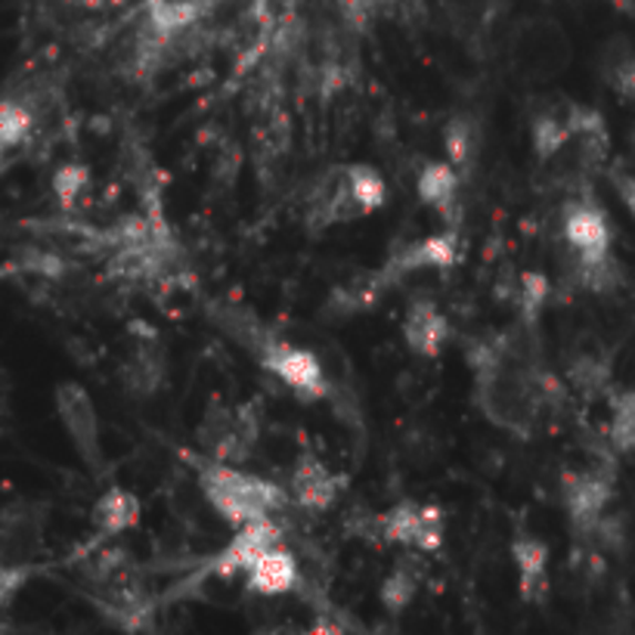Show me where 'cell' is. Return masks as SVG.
Returning a JSON list of instances; mask_svg holds the SVG:
<instances>
[{"label":"cell","instance_id":"31","mask_svg":"<svg viewBox=\"0 0 635 635\" xmlns=\"http://www.w3.org/2000/svg\"><path fill=\"white\" fill-rule=\"evenodd\" d=\"M381 7H385V0H341L345 16H348L354 25H360V29H366L379 16Z\"/></svg>","mask_w":635,"mask_h":635},{"label":"cell","instance_id":"17","mask_svg":"<svg viewBox=\"0 0 635 635\" xmlns=\"http://www.w3.org/2000/svg\"><path fill=\"white\" fill-rule=\"evenodd\" d=\"M459 190L462 174L447 158H428L416 174V196L428 212H434L447 227H459Z\"/></svg>","mask_w":635,"mask_h":635},{"label":"cell","instance_id":"25","mask_svg":"<svg viewBox=\"0 0 635 635\" xmlns=\"http://www.w3.org/2000/svg\"><path fill=\"white\" fill-rule=\"evenodd\" d=\"M611 419H607V443L614 453H635V388H614L607 393Z\"/></svg>","mask_w":635,"mask_h":635},{"label":"cell","instance_id":"28","mask_svg":"<svg viewBox=\"0 0 635 635\" xmlns=\"http://www.w3.org/2000/svg\"><path fill=\"white\" fill-rule=\"evenodd\" d=\"M91 186V171L84 165H62L53 177V193L62 208H75V202L84 196V190Z\"/></svg>","mask_w":635,"mask_h":635},{"label":"cell","instance_id":"32","mask_svg":"<svg viewBox=\"0 0 635 635\" xmlns=\"http://www.w3.org/2000/svg\"><path fill=\"white\" fill-rule=\"evenodd\" d=\"M10 407V381L3 379V372H0V416L7 412Z\"/></svg>","mask_w":635,"mask_h":635},{"label":"cell","instance_id":"16","mask_svg":"<svg viewBox=\"0 0 635 635\" xmlns=\"http://www.w3.org/2000/svg\"><path fill=\"white\" fill-rule=\"evenodd\" d=\"M393 288V283L388 279V273L381 270H369V273H357L350 276L345 283L329 291V298L322 304V317L329 322H345V319L360 317V314H369L376 304L388 295Z\"/></svg>","mask_w":635,"mask_h":635},{"label":"cell","instance_id":"22","mask_svg":"<svg viewBox=\"0 0 635 635\" xmlns=\"http://www.w3.org/2000/svg\"><path fill=\"white\" fill-rule=\"evenodd\" d=\"M167 354L158 338H140L134 354L127 357L122 369V379L134 397H152L165 385Z\"/></svg>","mask_w":635,"mask_h":635},{"label":"cell","instance_id":"9","mask_svg":"<svg viewBox=\"0 0 635 635\" xmlns=\"http://www.w3.org/2000/svg\"><path fill=\"white\" fill-rule=\"evenodd\" d=\"M459 260V227H443L440 233L412 239V243L400 245L385 264L381 270L388 273L393 286L407 283L416 273H447L453 270Z\"/></svg>","mask_w":635,"mask_h":635},{"label":"cell","instance_id":"5","mask_svg":"<svg viewBox=\"0 0 635 635\" xmlns=\"http://www.w3.org/2000/svg\"><path fill=\"white\" fill-rule=\"evenodd\" d=\"M561 239L571 252V264L574 267H590V264H602L611 255V239L614 229L607 221L605 208L592 196H574L564 212H561Z\"/></svg>","mask_w":635,"mask_h":635},{"label":"cell","instance_id":"24","mask_svg":"<svg viewBox=\"0 0 635 635\" xmlns=\"http://www.w3.org/2000/svg\"><path fill=\"white\" fill-rule=\"evenodd\" d=\"M341 171H345L350 196L360 205L363 217L385 208V202H388V183L381 177L379 167L366 165V162H350V165H341Z\"/></svg>","mask_w":635,"mask_h":635},{"label":"cell","instance_id":"13","mask_svg":"<svg viewBox=\"0 0 635 635\" xmlns=\"http://www.w3.org/2000/svg\"><path fill=\"white\" fill-rule=\"evenodd\" d=\"M341 487H345V478L335 474L314 453L298 455L295 469L288 474V496H291V505H298L301 512H329L341 496Z\"/></svg>","mask_w":635,"mask_h":635},{"label":"cell","instance_id":"6","mask_svg":"<svg viewBox=\"0 0 635 635\" xmlns=\"http://www.w3.org/2000/svg\"><path fill=\"white\" fill-rule=\"evenodd\" d=\"M260 434V424L252 407H212L198 422L196 440L202 453L243 465L252 455Z\"/></svg>","mask_w":635,"mask_h":635},{"label":"cell","instance_id":"4","mask_svg":"<svg viewBox=\"0 0 635 635\" xmlns=\"http://www.w3.org/2000/svg\"><path fill=\"white\" fill-rule=\"evenodd\" d=\"M53 403H57L62 431L78 459L91 474H100L106 465V453H103V422H100L91 391L78 381H62L53 391Z\"/></svg>","mask_w":635,"mask_h":635},{"label":"cell","instance_id":"29","mask_svg":"<svg viewBox=\"0 0 635 635\" xmlns=\"http://www.w3.org/2000/svg\"><path fill=\"white\" fill-rule=\"evenodd\" d=\"M34 574H38V564H0V611L13 605L16 595L29 586Z\"/></svg>","mask_w":635,"mask_h":635},{"label":"cell","instance_id":"15","mask_svg":"<svg viewBox=\"0 0 635 635\" xmlns=\"http://www.w3.org/2000/svg\"><path fill=\"white\" fill-rule=\"evenodd\" d=\"M574 143V100L549 96L530 112V146L533 155L549 165Z\"/></svg>","mask_w":635,"mask_h":635},{"label":"cell","instance_id":"21","mask_svg":"<svg viewBox=\"0 0 635 635\" xmlns=\"http://www.w3.org/2000/svg\"><path fill=\"white\" fill-rule=\"evenodd\" d=\"M443 158L462 174V181H469L474 167L481 162L484 152V127L471 115V112H455L443 124Z\"/></svg>","mask_w":635,"mask_h":635},{"label":"cell","instance_id":"20","mask_svg":"<svg viewBox=\"0 0 635 635\" xmlns=\"http://www.w3.org/2000/svg\"><path fill=\"white\" fill-rule=\"evenodd\" d=\"M140 518H143V502L134 490L122 484L106 487L91 509V524L100 533V540H115L122 533H131L140 524Z\"/></svg>","mask_w":635,"mask_h":635},{"label":"cell","instance_id":"3","mask_svg":"<svg viewBox=\"0 0 635 635\" xmlns=\"http://www.w3.org/2000/svg\"><path fill=\"white\" fill-rule=\"evenodd\" d=\"M376 536H381V543L388 545L438 555L447 543V512L434 502H393L391 509L376 514Z\"/></svg>","mask_w":635,"mask_h":635},{"label":"cell","instance_id":"11","mask_svg":"<svg viewBox=\"0 0 635 635\" xmlns=\"http://www.w3.org/2000/svg\"><path fill=\"white\" fill-rule=\"evenodd\" d=\"M286 543L283 536V528L273 521V518H264V521H252L245 528H236L233 540H229L217 555L212 559V564L202 571V576H245V571L255 564V559L260 552H267L270 545Z\"/></svg>","mask_w":635,"mask_h":635},{"label":"cell","instance_id":"23","mask_svg":"<svg viewBox=\"0 0 635 635\" xmlns=\"http://www.w3.org/2000/svg\"><path fill=\"white\" fill-rule=\"evenodd\" d=\"M602 78L611 91L621 96L623 103H633L635 106V47L629 38H611L602 50V60H598Z\"/></svg>","mask_w":635,"mask_h":635},{"label":"cell","instance_id":"30","mask_svg":"<svg viewBox=\"0 0 635 635\" xmlns=\"http://www.w3.org/2000/svg\"><path fill=\"white\" fill-rule=\"evenodd\" d=\"M607 181L623 202V208L633 214L635 221V171H629V165H623V162H614L607 167Z\"/></svg>","mask_w":635,"mask_h":635},{"label":"cell","instance_id":"12","mask_svg":"<svg viewBox=\"0 0 635 635\" xmlns=\"http://www.w3.org/2000/svg\"><path fill=\"white\" fill-rule=\"evenodd\" d=\"M453 338L450 319L440 310V304L431 295L409 298L403 310V345L419 360H438Z\"/></svg>","mask_w":635,"mask_h":635},{"label":"cell","instance_id":"10","mask_svg":"<svg viewBox=\"0 0 635 635\" xmlns=\"http://www.w3.org/2000/svg\"><path fill=\"white\" fill-rule=\"evenodd\" d=\"M512 564L518 574V595L530 607H545L552 598V549L543 536L518 530L512 540Z\"/></svg>","mask_w":635,"mask_h":635},{"label":"cell","instance_id":"7","mask_svg":"<svg viewBox=\"0 0 635 635\" xmlns=\"http://www.w3.org/2000/svg\"><path fill=\"white\" fill-rule=\"evenodd\" d=\"M614 500V465L602 462L592 469H571L561 474V502L576 536H590L598 518Z\"/></svg>","mask_w":635,"mask_h":635},{"label":"cell","instance_id":"1","mask_svg":"<svg viewBox=\"0 0 635 635\" xmlns=\"http://www.w3.org/2000/svg\"><path fill=\"white\" fill-rule=\"evenodd\" d=\"M190 465L196 471L198 490L214 512L227 521L229 528H245L252 521H264L291 505L288 487H279L270 478H260L255 471H245L236 462H221L212 455H190Z\"/></svg>","mask_w":635,"mask_h":635},{"label":"cell","instance_id":"18","mask_svg":"<svg viewBox=\"0 0 635 635\" xmlns=\"http://www.w3.org/2000/svg\"><path fill=\"white\" fill-rule=\"evenodd\" d=\"M41 106L31 96H0V167L34 143Z\"/></svg>","mask_w":635,"mask_h":635},{"label":"cell","instance_id":"14","mask_svg":"<svg viewBox=\"0 0 635 635\" xmlns=\"http://www.w3.org/2000/svg\"><path fill=\"white\" fill-rule=\"evenodd\" d=\"M304 571L298 555L286 543L270 545L267 552H260L255 564L245 571V590L260 598H283V595H298L304 586Z\"/></svg>","mask_w":635,"mask_h":635},{"label":"cell","instance_id":"26","mask_svg":"<svg viewBox=\"0 0 635 635\" xmlns=\"http://www.w3.org/2000/svg\"><path fill=\"white\" fill-rule=\"evenodd\" d=\"M567 381L574 385V391L586 400H595L605 391H611V360L602 354H576L567 363Z\"/></svg>","mask_w":635,"mask_h":635},{"label":"cell","instance_id":"27","mask_svg":"<svg viewBox=\"0 0 635 635\" xmlns=\"http://www.w3.org/2000/svg\"><path fill=\"white\" fill-rule=\"evenodd\" d=\"M549 295H552V286H549L545 273L524 270L518 276L514 304H518V314H521V326H524V329H536V322H540V314H543Z\"/></svg>","mask_w":635,"mask_h":635},{"label":"cell","instance_id":"2","mask_svg":"<svg viewBox=\"0 0 635 635\" xmlns=\"http://www.w3.org/2000/svg\"><path fill=\"white\" fill-rule=\"evenodd\" d=\"M248 354L255 357L257 366L286 388L295 400L301 403H319L329 400L332 391V369L314 348H304L295 341L279 338L270 329L257 335L248 345Z\"/></svg>","mask_w":635,"mask_h":635},{"label":"cell","instance_id":"8","mask_svg":"<svg viewBox=\"0 0 635 635\" xmlns=\"http://www.w3.org/2000/svg\"><path fill=\"white\" fill-rule=\"evenodd\" d=\"M50 505L16 500L0 509V564H38Z\"/></svg>","mask_w":635,"mask_h":635},{"label":"cell","instance_id":"19","mask_svg":"<svg viewBox=\"0 0 635 635\" xmlns=\"http://www.w3.org/2000/svg\"><path fill=\"white\" fill-rule=\"evenodd\" d=\"M424 559H428L424 552L407 549L400 559L393 561V567L385 574L379 586V605L385 607V614L400 617L419 598L424 574H428V561Z\"/></svg>","mask_w":635,"mask_h":635}]
</instances>
